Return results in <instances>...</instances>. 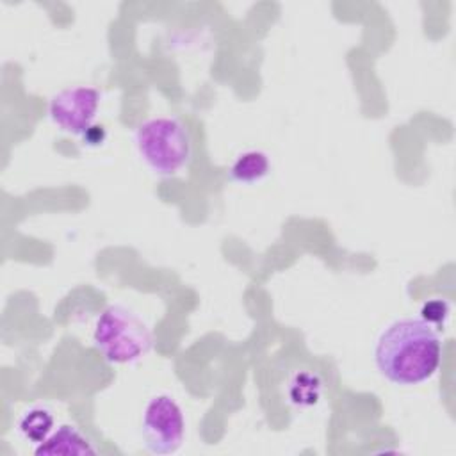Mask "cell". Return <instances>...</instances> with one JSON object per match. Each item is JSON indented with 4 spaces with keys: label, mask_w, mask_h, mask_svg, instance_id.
<instances>
[{
    "label": "cell",
    "mask_w": 456,
    "mask_h": 456,
    "mask_svg": "<svg viewBox=\"0 0 456 456\" xmlns=\"http://www.w3.org/2000/svg\"><path fill=\"white\" fill-rule=\"evenodd\" d=\"M102 94L91 86L66 87L55 93L48 103V118L62 132L84 137L94 125Z\"/></svg>",
    "instance_id": "5"
},
{
    "label": "cell",
    "mask_w": 456,
    "mask_h": 456,
    "mask_svg": "<svg viewBox=\"0 0 456 456\" xmlns=\"http://www.w3.org/2000/svg\"><path fill=\"white\" fill-rule=\"evenodd\" d=\"M82 139H84V142H87V144H98V142H102V141L105 139V130H103L102 125H100V126H98V125H93Z\"/></svg>",
    "instance_id": "11"
},
{
    "label": "cell",
    "mask_w": 456,
    "mask_h": 456,
    "mask_svg": "<svg viewBox=\"0 0 456 456\" xmlns=\"http://www.w3.org/2000/svg\"><path fill=\"white\" fill-rule=\"evenodd\" d=\"M271 173L269 155L262 150H246L235 157L228 175L230 180L240 185H255L267 178Z\"/></svg>",
    "instance_id": "7"
},
{
    "label": "cell",
    "mask_w": 456,
    "mask_h": 456,
    "mask_svg": "<svg viewBox=\"0 0 456 456\" xmlns=\"http://www.w3.org/2000/svg\"><path fill=\"white\" fill-rule=\"evenodd\" d=\"M442 338L422 319L404 317L390 322L378 337L374 362L395 385H420L431 379L442 363Z\"/></svg>",
    "instance_id": "1"
},
{
    "label": "cell",
    "mask_w": 456,
    "mask_h": 456,
    "mask_svg": "<svg viewBox=\"0 0 456 456\" xmlns=\"http://www.w3.org/2000/svg\"><path fill=\"white\" fill-rule=\"evenodd\" d=\"M321 394V381L315 374L310 372H297L289 387L290 401L296 404H312L319 399Z\"/></svg>",
    "instance_id": "9"
},
{
    "label": "cell",
    "mask_w": 456,
    "mask_h": 456,
    "mask_svg": "<svg viewBox=\"0 0 456 456\" xmlns=\"http://www.w3.org/2000/svg\"><path fill=\"white\" fill-rule=\"evenodd\" d=\"M151 342L148 324L123 305H109L93 328L94 347L107 362L118 365L141 360L150 351Z\"/></svg>",
    "instance_id": "3"
},
{
    "label": "cell",
    "mask_w": 456,
    "mask_h": 456,
    "mask_svg": "<svg viewBox=\"0 0 456 456\" xmlns=\"http://www.w3.org/2000/svg\"><path fill=\"white\" fill-rule=\"evenodd\" d=\"M18 433L34 447L45 442L55 429V417L46 406H30L18 417Z\"/></svg>",
    "instance_id": "8"
},
{
    "label": "cell",
    "mask_w": 456,
    "mask_h": 456,
    "mask_svg": "<svg viewBox=\"0 0 456 456\" xmlns=\"http://www.w3.org/2000/svg\"><path fill=\"white\" fill-rule=\"evenodd\" d=\"M447 317H449V305L442 297H433V299L426 301L420 308V319L426 321L428 324H431L433 328L444 324Z\"/></svg>",
    "instance_id": "10"
},
{
    "label": "cell",
    "mask_w": 456,
    "mask_h": 456,
    "mask_svg": "<svg viewBox=\"0 0 456 456\" xmlns=\"http://www.w3.org/2000/svg\"><path fill=\"white\" fill-rule=\"evenodd\" d=\"M37 456H69V454H98L93 442L73 424L57 426L52 435L34 447Z\"/></svg>",
    "instance_id": "6"
},
{
    "label": "cell",
    "mask_w": 456,
    "mask_h": 456,
    "mask_svg": "<svg viewBox=\"0 0 456 456\" xmlns=\"http://www.w3.org/2000/svg\"><path fill=\"white\" fill-rule=\"evenodd\" d=\"M134 144L141 160L159 176H175L192 157L187 126L175 116H157L137 125Z\"/></svg>",
    "instance_id": "2"
},
{
    "label": "cell",
    "mask_w": 456,
    "mask_h": 456,
    "mask_svg": "<svg viewBox=\"0 0 456 456\" xmlns=\"http://www.w3.org/2000/svg\"><path fill=\"white\" fill-rule=\"evenodd\" d=\"M141 436L151 454H173L183 445L185 417L173 395L157 394L148 399L141 415Z\"/></svg>",
    "instance_id": "4"
}]
</instances>
